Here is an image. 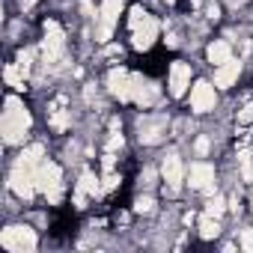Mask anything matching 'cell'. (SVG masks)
Wrapping results in <instances>:
<instances>
[{
    "instance_id": "6da1fadb",
    "label": "cell",
    "mask_w": 253,
    "mask_h": 253,
    "mask_svg": "<svg viewBox=\"0 0 253 253\" xmlns=\"http://www.w3.org/2000/svg\"><path fill=\"white\" fill-rule=\"evenodd\" d=\"M3 107H6V110H3V122H0L3 140H6L9 146L24 143V137H27V131H30V125H33L30 110H27V107H24V101H21V98H15V95H9Z\"/></svg>"
},
{
    "instance_id": "7a4b0ae2",
    "label": "cell",
    "mask_w": 253,
    "mask_h": 253,
    "mask_svg": "<svg viewBox=\"0 0 253 253\" xmlns=\"http://www.w3.org/2000/svg\"><path fill=\"white\" fill-rule=\"evenodd\" d=\"M36 185H39V191L48 197V203H60L63 200V170H60V164H54V161H42L39 167H36Z\"/></svg>"
},
{
    "instance_id": "3957f363",
    "label": "cell",
    "mask_w": 253,
    "mask_h": 253,
    "mask_svg": "<svg viewBox=\"0 0 253 253\" xmlns=\"http://www.w3.org/2000/svg\"><path fill=\"white\" fill-rule=\"evenodd\" d=\"M36 244H39V238H36V232L30 229V226H6L3 232H0V247H6V250H12V253H30V250H36Z\"/></svg>"
},
{
    "instance_id": "277c9868",
    "label": "cell",
    "mask_w": 253,
    "mask_h": 253,
    "mask_svg": "<svg viewBox=\"0 0 253 253\" xmlns=\"http://www.w3.org/2000/svg\"><path fill=\"white\" fill-rule=\"evenodd\" d=\"M63 48H66V33H63V27H60L54 18H48V21H45V42H42V57H45V63H57V60L63 57Z\"/></svg>"
},
{
    "instance_id": "5b68a950",
    "label": "cell",
    "mask_w": 253,
    "mask_h": 253,
    "mask_svg": "<svg viewBox=\"0 0 253 253\" xmlns=\"http://www.w3.org/2000/svg\"><path fill=\"white\" fill-rule=\"evenodd\" d=\"M122 15V0H101V9H98V30H95V39L98 42H107L113 36V27Z\"/></svg>"
},
{
    "instance_id": "8992f818",
    "label": "cell",
    "mask_w": 253,
    "mask_h": 253,
    "mask_svg": "<svg viewBox=\"0 0 253 253\" xmlns=\"http://www.w3.org/2000/svg\"><path fill=\"white\" fill-rule=\"evenodd\" d=\"M9 188L15 191V197L33 200V194L39 191V185H36V170H33V167H24V164H15V170H12V176H9Z\"/></svg>"
},
{
    "instance_id": "52a82bcc",
    "label": "cell",
    "mask_w": 253,
    "mask_h": 253,
    "mask_svg": "<svg viewBox=\"0 0 253 253\" xmlns=\"http://www.w3.org/2000/svg\"><path fill=\"white\" fill-rule=\"evenodd\" d=\"M217 86H211L209 81H197L191 86V110L194 113H209L214 110V101H217Z\"/></svg>"
},
{
    "instance_id": "ba28073f",
    "label": "cell",
    "mask_w": 253,
    "mask_h": 253,
    "mask_svg": "<svg viewBox=\"0 0 253 253\" xmlns=\"http://www.w3.org/2000/svg\"><path fill=\"white\" fill-rule=\"evenodd\" d=\"M167 86H170V95L173 98H182L191 86V66L185 60H176L170 66V75H167Z\"/></svg>"
},
{
    "instance_id": "9c48e42d",
    "label": "cell",
    "mask_w": 253,
    "mask_h": 253,
    "mask_svg": "<svg viewBox=\"0 0 253 253\" xmlns=\"http://www.w3.org/2000/svg\"><path fill=\"white\" fill-rule=\"evenodd\" d=\"M131 101L140 107H152L158 101V86L143 75H131Z\"/></svg>"
},
{
    "instance_id": "30bf717a",
    "label": "cell",
    "mask_w": 253,
    "mask_h": 253,
    "mask_svg": "<svg viewBox=\"0 0 253 253\" xmlns=\"http://www.w3.org/2000/svg\"><path fill=\"white\" fill-rule=\"evenodd\" d=\"M158 30H161V24L149 15L140 27L131 30V48H134V51H149V48L155 45V39H158Z\"/></svg>"
},
{
    "instance_id": "8fae6325",
    "label": "cell",
    "mask_w": 253,
    "mask_h": 253,
    "mask_svg": "<svg viewBox=\"0 0 253 253\" xmlns=\"http://www.w3.org/2000/svg\"><path fill=\"white\" fill-rule=\"evenodd\" d=\"M188 185L194 188V191H211L214 188V167L209 164V161H194L191 164V170H188Z\"/></svg>"
},
{
    "instance_id": "7c38bea8",
    "label": "cell",
    "mask_w": 253,
    "mask_h": 253,
    "mask_svg": "<svg viewBox=\"0 0 253 253\" xmlns=\"http://www.w3.org/2000/svg\"><path fill=\"white\" fill-rule=\"evenodd\" d=\"M107 89L119 101H131V72L125 69H110L107 72Z\"/></svg>"
},
{
    "instance_id": "4fadbf2b",
    "label": "cell",
    "mask_w": 253,
    "mask_h": 253,
    "mask_svg": "<svg viewBox=\"0 0 253 253\" xmlns=\"http://www.w3.org/2000/svg\"><path fill=\"white\" fill-rule=\"evenodd\" d=\"M161 179H164V185H167L170 191H179V188H182V182H185V164H182L179 155H167V158H164V164H161Z\"/></svg>"
},
{
    "instance_id": "5bb4252c",
    "label": "cell",
    "mask_w": 253,
    "mask_h": 253,
    "mask_svg": "<svg viewBox=\"0 0 253 253\" xmlns=\"http://www.w3.org/2000/svg\"><path fill=\"white\" fill-rule=\"evenodd\" d=\"M238 75H241V63L238 60H229V63H223V66L214 69V86L217 89H229L238 81Z\"/></svg>"
},
{
    "instance_id": "9a60e30c",
    "label": "cell",
    "mask_w": 253,
    "mask_h": 253,
    "mask_svg": "<svg viewBox=\"0 0 253 253\" xmlns=\"http://www.w3.org/2000/svg\"><path fill=\"white\" fill-rule=\"evenodd\" d=\"M167 131L164 119H143L140 122V143H158Z\"/></svg>"
},
{
    "instance_id": "2e32d148",
    "label": "cell",
    "mask_w": 253,
    "mask_h": 253,
    "mask_svg": "<svg viewBox=\"0 0 253 253\" xmlns=\"http://www.w3.org/2000/svg\"><path fill=\"white\" fill-rule=\"evenodd\" d=\"M206 57H209V63H211V66H223V63H229V60H232V45H229V42H223V39H214V42L206 48Z\"/></svg>"
},
{
    "instance_id": "e0dca14e",
    "label": "cell",
    "mask_w": 253,
    "mask_h": 253,
    "mask_svg": "<svg viewBox=\"0 0 253 253\" xmlns=\"http://www.w3.org/2000/svg\"><path fill=\"white\" fill-rule=\"evenodd\" d=\"M42 158H45V146L42 143H33V146H27V149H21V155H18V164H24V167H39L42 164Z\"/></svg>"
},
{
    "instance_id": "ac0fdd59",
    "label": "cell",
    "mask_w": 253,
    "mask_h": 253,
    "mask_svg": "<svg viewBox=\"0 0 253 253\" xmlns=\"http://www.w3.org/2000/svg\"><path fill=\"white\" fill-rule=\"evenodd\" d=\"M78 191H84L86 197H98L104 188H101V182H98V176L92 170H84L81 173V182H78Z\"/></svg>"
},
{
    "instance_id": "d6986e66",
    "label": "cell",
    "mask_w": 253,
    "mask_h": 253,
    "mask_svg": "<svg viewBox=\"0 0 253 253\" xmlns=\"http://www.w3.org/2000/svg\"><path fill=\"white\" fill-rule=\"evenodd\" d=\"M217 235H220V223H217V217L203 214V220H200V238L211 241V238H217Z\"/></svg>"
},
{
    "instance_id": "ffe728a7",
    "label": "cell",
    "mask_w": 253,
    "mask_h": 253,
    "mask_svg": "<svg viewBox=\"0 0 253 253\" xmlns=\"http://www.w3.org/2000/svg\"><path fill=\"white\" fill-rule=\"evenodd\" d=\"M21 75H24V72L18 69V63H9V66L3 69V78H6V84H9L15 92H21V89H24V78H21Z\"/></svg>"
},
{
    "instance_id": "44dd1931",
    "label": "cell",
    "mask_w": 253,
    "mask_h": 253,
    "mask_svg": "<svg viewBox=\"0 0 253 253\" xmlns=\"http://www.w3.org/2000/svg\"><path fill=\"white\" fill-rule=\"evenodd\" d=\"M48 125H51L57 134H63V131L69 128V110H54L51 119H48Z\"/></svg>"
},
{
    "instance_id": "7402d4cb",
    "label": "cell",
    "mask_w": 253,
    "mask_h": 253,
    "mask_svg": "<svg viewBox=\"0 0 253 253\" xmlns=\"http://www.w3.org/2000/svg\"><path fill=\"white\" fill-rule=\"evenodd\" d=\"M146 18H149V12H146L143 6H131V12H128V27L134 30V27H140Z\"/></svg>"
},
{
    "instance_id": "603a6c76",
    "label": "cell",
    "mask_w": 253,
    "mask_h": 253,
    "mask_svg": "<svg viewBox=\"0 0 253 253\" xmlns=\"http://www.w3.org/2000/svg\"><path fill=\"white\" fill-rule=\"evenodd\" d=\"M223 209H226L223 197H214V200H209V203H206V214H211V217H220V214H223Z\"/></svg>"
},
{
    "instance_id": "cb8c5ba5",
    "label": "cell",
    "mask_w": 253,
    "mask_h": 253,
    "mask_svg": "<svg viewBox=\"0 0 253 253\" xmlns=\"http://www.w3.org/2000/svg\"><path fill=\"white\" fill-rule=\"evenodd\" d=\"M152 209H155V200H152V197H137V200H134V211H137V214H149Z\"/></svg>"
},
{
    "instance_id": "d4e9b609",
    "label": "cell",
    "mask_w": 253,
    "mask_h": 253,
    "mask_svg": "<svg viewBox=\"0 0 253 253\" xmlns=\"http://www.w3.org/2000/svg\"><path fill=\"white\" fill-rule=\"evenodd\" d=\"M30 60H33V51H21V54H18V69L24 72V78L30 75V66H33Z\"/></svg>"
},
{
    "instance_id": "484cf974",
    "label": "cell",
    "mask_w": 253,
    "mask_h": 253,
    "mask_svg": "<svg viewBox=\"0 0 253 253\" xmlns=\"http://www.w3.org/2000/svg\"><path fill=\"white\" fill-rule=\"evenodd\" d=\"M238 244H241V250L253 253V229H241V235H238Z\"/></svg>"
},
{
    "instance_id": "4316f807",
    "label": "cell",
    "mask_w": 253,
    "mask_h": 253,
    "mask_svg": "<svg viewBox=\"0 0 253 253\" xmlns=\"http://www.w3.org/2000/svg\"><path fill=\"white\" fill-rule=\"evenodd\" d=\"M119 182H122V179H119V176L110 170V173H104V182H101V188H104V191H116V188H119Z\"/></svg>"
},
{
    "instance_id": "83f0119b",
    "label": "cell",
    "mask_w": 253,
    "mask_h": 253,
    "mask_svg": "<svg viewBox=\"0 0 253 253\" xmlns=\"http://www.w3.org/2000/svg\"><path fill=\"white\" fill-rule=\"evenodd\" d=\"M238 122H241V125H250V122H253V104H244V107L238 110Z\"/></svg>"
},
{
    "instance_id": "f1b7e54d",
    "label": "cell",
    "mask_w": 253,
    "mask_h": 253,
    "mask_svg": "<svg viewBox=\"0 0 253 253\" xmlns=\"http://www.w3.org/2000/svg\"><path fill=\"white\" fill-rule=\"evenodd\" d=\"M209 146H211V143H209V137H197V143H194V152L203 158V155L209 152Z\"/></svg>"
},
{
    "instance_id": "f546056e",
    "label": "cell",
    "mask_w": 253,
    "mask_h": 253,
    "mask_svg": "<svg viewBox=\"0 0 253 253\" xmlns=\"http://www.w3.org/2000/svg\"><path fill=\"white\" fill-rule=\"evenodd\" d=\"M122 143H125V140H122V134H113V137L107 140V152H116V149H122Z\"/></svg>"
},
{
    "instance_id": "4dcf8cb0",
    "label": "cell",
    "mask_w": 253,
    "mask_h": 253,
    "mask_svg": "<svg viewBox=\"0 0 253 253\" xmlns=\"http://www.w3.org/2000/svg\"><path fill=\"white\" fill-rule=\"evenodd\" d=\"M206 12H209V18H214V21H217V18H220V6H217V3H214V6H209V9H206Z\"/></svg>"
},
{
    "instance_id": "1f68e13d",
    "label": "cell",
    "mask_w": 253,
    "mask_h": 253,
    "mask_svg": "<svg viewBox=\"0 0 253 253\" xmlns=\"http://www.w3.org/2000/svg\"><path fill=\"white\" fill-rule=\"evenodd\" d=\"M33 3H36V0H21V6H24V9H30Z\"/></svg>"
},
{
    "instance_id": "d6a6232c",
    "label": "cell",
    "mask_w": 253,
    "mask_h": 253,
    "mask_svg": "<svg viewBox=\"0 0 253 253\" xmlns=\"http://www.w3.org/2000/svg\"><path fill=\"white\" fill-rule=\"evenodd\" d=\"M167 3H173V0H167Z\"/></svg>"
}]
</instances>
